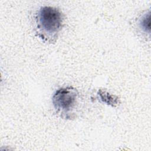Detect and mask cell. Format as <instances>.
I'll return each instance as SVG.
<instances>
[{
  "mask_svg": "<svg viewBox=\"0 0 151 151\" xmlns=\"http://www.w3.org/2000/svg\"><path fill=\"white\" fill-rule=\"evenodd\" d=\"M78 97L77 90L73 87H62L55 92L52 103L55 109L62 113H68L76 106Z\"/></svg>",
  "mask_w": 151,
  "mask_h": 151,
  "instance_id": "7a4b0ae2",
  "label": "cell"
},
{
  "mask_svg": "<svg viewBox=\"0 0 151 151\" xmlns=\"http://www.w3.org/2000/svg\"><path fill=\"white\" fill-rule=\"evenodd\" d=\"M37 27L44 38L55 37L63 25V16L61 12L56 8L45 6L38 12Z\"/></svg>",
  "mask_w": 151,
  "mask_h": 151,
  "instance_id": "6da1fadb",
  "label": "cell"
},
{
  "mask_svg": "<svg viewBox=\"0 0 151 151\" xmlns=\"http://www.w3.org/2000/svg\"><path fill=\"white\" fill-rule=\"evenodd\" d=\"M140 27L142 29L146 32H149L150 31V14L145 15L140 20Z\"/></svg>",
  "mask_w": 151,
  "mask_h": 151,
  "instance_id": "3957f363",
  "label": "cell"
}]
</instances>
